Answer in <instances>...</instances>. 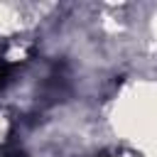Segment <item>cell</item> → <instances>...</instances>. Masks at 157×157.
<instances>
[{"mask_svg":"<svg viewBox=\"0 0 157 157\" xmlns=\"http://www.w3.org/2000/svg\"><path fill=\"white\" fill-rule=\"evenodd\" d=\"M10 74H12V64L10 61H5V59H0V88L5 86V81L10 78Z\"/></svg>","mask_w":157,"mask_h":157,"instance_id":"cell-1","label":"cell"},{"mask_svg":"<svg viewBox=\"0 0 157 157\" xmlns=\"http://www.w3.org/2000/svg\"><path fill=\"white\" fill-rule=\"evenodd\" d=\"M103 157H105V155H103Z\"/></svg>","mask_w":157,"mask_h":157,"instance_id":"cell-2","label":"cell"}]
</instances>
